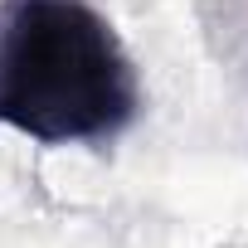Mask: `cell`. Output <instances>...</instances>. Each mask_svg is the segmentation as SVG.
Returning a JSON list of instances; mask_svg holds the SVG:
<instances>
[{
    "mask_svg": "<svg viewBox=\"0 0 248 248\" xmlns=\"http://www.w3.org/2000/svg\"><path fill=\"white\" fill-rule=\"evenodd\" d=\"M141 83L93 0H5L0 122L39 146L112 141L137 122Z\"/></svg>",
    "mask_w": 248,
    "mask_h": 248,
    "instance_id": "obj_1",
    "label": "cell"
}]
</instances>
